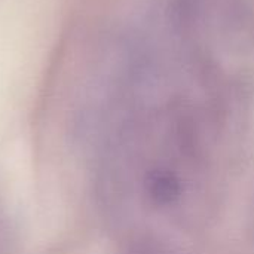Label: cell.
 Wrapping results in <instances>:
<instances>
[{"instance_id":"obj_1","label":"cell","mask_w":254,"mask_h":254,"mask_svg":"<svg viewBox=\"0 0 254 254\" xmlns=\"http://www.w3.org/2000/svg\"><path fill=\"white\" fill-rule=\"evenodd\" d=\"M173 185L171 180L168 177H159L156 182H155V186L158 188V193L159 196H167L168 199L171 198V195H174L176 192L173 190Z\"/></svg>"}]
</instances>
